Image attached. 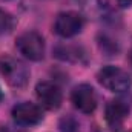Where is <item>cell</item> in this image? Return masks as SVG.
I'll return each instance as SVG.
<instances>
[{
    "instance_id": "cell-1",
    "label": "cell",
    "mask_w": 132,
    "mask_h": 132,
    "mask_svg": "<svg viewBox=\"0 0 132 132\" xmlns=\"http://www.w3.org/2000/svg\"><path fill=\"white\" fill-rule=\"evenodd\" d=\"M97 80H98L100 85L103 88H106L108 91L118 92V94L129 91L132 86L131 75L125 69H121L118 66H112V65L101 68L98 71V74H97Z\"/></svg>"
},
{
    "instance_id": "cell-2",
    "label": "cell",
    "mask_w": 132,
    "mask_h": 132,
    "mask_svg": "<svg viewBox=\"0 0 132 132\" xmlns=\"http://www.w3.org/2000/svg\"><path fill=\"white\" fill-rule=\"evenodd\" d=\"M0 72L12 88H23L29 80V69L22 60L12 57L0 59Z\"/></svg>"
},
{
    "instance_id": "cell-3",
    "label": "cell",
    "mask_w": 132,
    "mask_h": 132,
    "mask_svg": "<svg viewBox=\"0 0 132 132\" xmlns=\"http://www.w3.org/2000/svg\"><path fill=\"white\" fill-rule=\"evenodd\" d=\"M15 46L19 52L31 62H40L45 57V38L37 31H28L19 35Z\"/></svg>"
},
{
    "instance_id": "cell-4",
    "label": "cell",
    "mask_w": 132,
    "mask_h": 132,
    "mask_svg": "<svg viewBox=\"0 0 132 132\" xmlns=\"http://www.w3.org/2000/svg\"><path fill=\"white\" fill-rule=\"evenodd\" d=\"M83 26H85V19L81 14L75 11H65L55 17L54 32L63 38H71L81 32Z\"/></svg>"
},
{
    "instance_id": "cell-5",
    "label": "cell",
    "mask_w": 132,
    "mask_h": 132,
    "mask_svg": "<svg viewBox=\"0 0 132 132\" xmlns=\"http://www.w3.org/2000/svg\"><path fill=\"white\" fill-rule=\"evenodd\" d=\"M132 103L126 97H118V98L111 100L106 108H104V118L108 126L112 131H117L123 126L125 120L128 118L129 112H131Z\"/></svg>"
},
{
    "instance_id": "cell-6",
    "label": "cell",
    "mask_w": 132,
    "mask_h": 132,
    "mask_svg": "<svg viewBox=\"0 0 132 132\" xmlns=\"http://www.w3.org/2000/svg\"><path fill=\"white\" fill-rule=\"evenodd\" d=\"M71 100H72L75 109H78L83 114H92L98 103L95 89L88 83H81V85L75 86L71 94Z\"/></svg>"
},
{
    "instance_id": "cell-7",
    "label": "cell",
    "mask_w": 132,
    "mask_h": 132,
    "mask_svg": "<svg viewBox=\"0 0 132 132\" xmlns=\"http://www.w3.org/2000/svg\"><path fill=\"white\" fill-rule=\"evenodd\" d=\"M11 115H12L14 121L20 126H34L43 120L42 108L31 101H22V103L15 104L11 111Z\"/></svg>"
},
{
    "instance_id": "cell-8",
    "label": "cell",
    "mask_w": 132,
    "mask_h": 132,
    "mask_svg": "<svg viewBox=\"0 0 132 132\" xmlns=\"http://www.w3.org/2000/svg\"><path fill=\"white\" fill-rule=\"evenodd\" d=\"M35 95L40 104L48 111H55L62 106L63 94L60 88L52 81H40L35 86Z\"/></svg>"
},
{
    "instance_id": "cell-9",
    "label": "cell",
    "mask_w": 132,
    "mask_h": 132,
    "mask_svg": "<svg viewBox=\"0 0 132 132\" xmlns=\"http://www.w3.org/2000/svg\"><path fill=\"white\" fill-rule=\"evenodd\" d=\"M54 55L62 60V62H69V63H81L85 62L83 59L86 57L83 48L77 45H59L54 49Z\"/></svg>"
},
{
    "instance_id": "cell-10",
    "label": "cell",
    "mask_w": 132,
    "mask_h": 132,
    "mask_svg": "<svg viewBox=\"0 0 132 132\" xmlns=\"http://www.w3.org/2000/svg\"><path fill=\"white\" fill-rule=\"evenodd\" d=\"M14 28H15V19L9 12L0 9V35H6V34L12 32Z\"/></svg>"
},
{
    "instance_id": "cell-11",
    "label": "cell",
    "mask_w": 132,
    "mask_h": 132,
    "mask_svg": "<svg viewBox=\"0 0 132 132\" xmlns=\"http://www.w3.org/2000/svg\"><path fill=\"white\" fill-rule=\"evenodd\" d=\"M59 131L60 132H78L80 131V123L72 115H65L59 121Z\"/></svg>"
},
{
    "instance_id": "cell-12",
    "label": "cell",
    "mask_w": 132,
    "mask_h": 132,
    "mask_svg": "<svg viewBox=\"0 0 132 132\" xmlns=\"http://www.w3.org/2000/svg\"><path fill=\"white\" fill-rule=\"evenodd\" d=\"M100 43V48L103 52H106L108 55H117L118 52V45L115 42H112L111 38H108L106 35H103V38L98 42Z\"/></svg>"
},
{
    "instance_id": "cell-13",
    "label": "cell",
    "mask_w": 132,
    "mask_h": 132,
    "mask_svg": "<svg viewBox=\"0 0 132 132\" xmlns=\"http://www.w3.org/2000/svg\"><path fill=\"white\" fill-rule=\"evenodd\" d=\"M77 3L81 5L83 9H86L88 12H95V11H101V2L100 0H75Z\"/></svg>"
},
{
    "instance_id": "cell-14",
    "label": "cell",
    "mask_w": 132,
    "mask_h": 132,
    "mask_svg": "<svg viewBox=\"0 0 132 132\" xmlns=\"http://www.w3.org/2000/svg\"><path fill=\"white\" fill-rule=\"evenodd\" d=\"M117 3L121 8H129V6H132V0H117Z\"/></svg>"
},
{
    "instance_id": "cell-15",
    "label": "cell",
    "mask_w": 132,
    "mask_h": 132,
    "mask_svg": "<svg viewBox=\"0 0 132 132\" xmlns=\"http://www.w3.org/2000/svg\"><path fill=\"white\" fill-rule=\"evenodd\" d=\"M3 100V92H2V89H0V101Z\"/></svg>"
}]
</instances>
